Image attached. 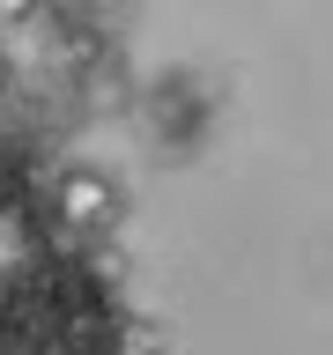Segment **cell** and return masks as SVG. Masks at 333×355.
Returning <instances> with one entry per match:
<instances>
[{
  "label": "cell",
  "instance_id": "cell-1",
  "mask_svg": "<svg viewBox=\"0 0 333 355\" xmlns=\"http://www.w3.org/2000/svg\"><path fill=\"white\" fill-rule=\"evenodd\" d=\"M111 222H119V193H111L104 171H60V178L37 193V230L60 244V252L104 237Z\"/></svg>",
  "mask_w": 333,
  "mask_h": 355
},
{
  "label": "cell",
  "instance_id": "cell-2",
  "mask_svg": "<svg viewBox=\"0 0 333 355\" xmlns=\"http://www.w3.org/2000/svg\"><path fill=\"white\" fill-rule=\"evenodd\" d=\"M52 8H60L67 22H82V30H111V22H119V8H126V0H52Z\"/></svg>",
  "mask_w": 333,
  "mask_h": 355
},
{
  "label": "cell",
  "instance_id": "cell-3",
  "mask_svg": "<svg viewBox=\"0 0 333 355\" xmlns=\"http://www.w3.org/2000/svg\"><path fill=\"white\" fill-rule=\"evenodd\" d=\"M44 8H52V0H0V37H8V30H37Z\"/></svg>",
  "mask_w": 333,
  "mask_h": 355
}]
</instances>
